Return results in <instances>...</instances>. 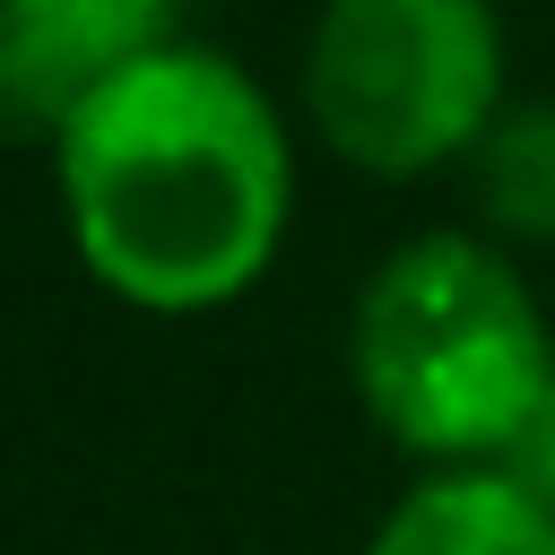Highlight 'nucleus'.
I'll return each instance as SVG.
<instances>
[{"label": "nucleus", "mask_w": 555, "mask_h": 555, "mask_svg": "<svg viewBox=\"0 0 555 555\" xmlns=\"http://www.w3.org/2000/svg\"><path fill=\"white\" fill-rule=\"evenodd\" d=\"M78 269L156 321L243 304L295 225V130L217 43H165L104 78L52 139Z\"/></svg>", "instance_id": "f257e3e1"}, {"label": "nucleus", "mask_w": 555, "mask_h": 555, "mask_svg": "<svg viewBox=\"0 0 555 555\" xmlns=\"http://www.w3.org/2000/svg\"><path fill=\"white\" fill-rule=\"evenodd\" d=\"M364 555H555V512L512 468H416Z\"/></svg>", "instance_id": "39448f33"}, {"label": "nucleus", "mask_w": 555, "mask_h": 555, "mask_svg": "<svg viewBox=\"0 0 555 555\" xmlns=\"http://www.w3.org/2000/svg\"><path fill=\"white\" fill-rule=\"evenodd\" d=\"M546 512H555V382H546V399H538V416H529V434L512 442V460H503Z\"/></svg>", "instance_id": "0eeeda50"}, {"label": "nucleus", "mask_w": 555, "mask_h": 555, "mask_svg": "<svg viewBox=\"0 0 555 555\" xmlns=\"http://www.w3.org/2000/svg\"><path fill=\"white\" fill-rule=\"evenodd\" d=\"M191 0H0V139H61L130 61L182 43Z\"/></svg>", "instance_id": "20e7f679"}, {"label": "nucleus", "mask_w": 555, "mask_h": 555, "mask_svg": "<svg viewBox=\"0 0 555 555\" xmlns=\"http://www.w3.org/2000/svg\"><path fill=\"white\" fill-rule=\"evenodd\" d=\"M295 104L364 182H434L477 156L512 104V35L494 0H321Z\"/></svg>", "instance_id": "7ed1b4c3"}, {"label": "nucleus", "mask_w": 555, "mask_h": 555, "mask_svg": "<svg viewBox=\"0 0 555 555\" xmlns=\"http://www.w3.org/2000/svg\"><path fill=\"white\" fill-rule=\"evenodd\" d=\"M364 425L416 468H503L555 382V330L520 251L477 225L390 243L347 312Z\"/></svg>", "instance_id": "f03ea898"}, {"label": "nucleus", "mask_w": 555, "mask_h": 555, "mask_svg": "<svg viewBox=\"0 0 555 555\" xmlns=\"http://www.w3.org/2000/svg\"><path fill=\"white\" fill-rule=\"evenodd\" d=\"M477 234L503 251H555V95H512L468 156Z\"/></svg>", "instance_id": "423d86ee"}]
</instances>
